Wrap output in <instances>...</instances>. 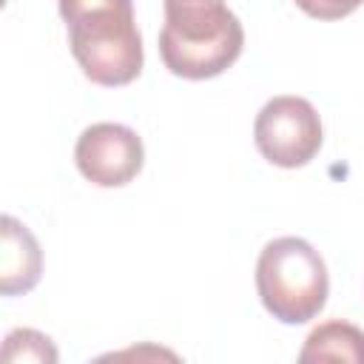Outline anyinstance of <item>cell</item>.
I'll use <instances>...</instances> for the list:
<instances>
[{
	"label": "cell",
	"instance_id": "cell-7",
	"mask_svg": "<svg viewBox=\"0 0 364 364\" xmlns=\"http://www.w3.org/2000/svg\"><path fill=\"white\" fill-rule=\"evenodd\" d=\"M301 364H318V361H347V364H364V330L333 318L310 330L299 350Z\"/></svg>",
	"mask_w": 364,
	"mask_h": 364
},
{
	"label": "cell",
	"instance_id": "cell-5",
	"mask_svg": "<svg viewBox=\"0 0 364 364\" xmlns=\"http://www.w3.org/2000/svg\"><path fill=\"white\" fill-rule=\"evenodd\" d=\"M77 171L97 188H122L145 165V148L134 128L122 122H94L74 145Z\"/></svg>",
	"mask_w": 364,
	"mask_h": 364
},
{
	"label": "cell",
	"instance_id": "cell-4",
	"mask_svg": "<svg viewBox=\"0 0 364 364\" xmlns=\"http://www.w3.org/2000/svg\"><path fill=\"white\" fill-rule=\"evenodd\" d=\"M256 151L276 168H304L324 142L321 117L310 100L296 94L273 97L253 122Z\"/></svg>",
	"mask_w": 364,
	"mask_h": 364
},
{
	"label": "cell",
	"instance_id": "cell-10",
	"mask_svg": "<svg viewBox=\"0 0 364 364\" xmlns=\"http://www.w3.org/2000/svg\"><path fill=\"white\" fill-rule=\"evenodd\" d=\"M165 3H225V0H165Z\"/></svg>",
	"mask_w": 364,
	"mask_h": 364
},
{
	"label": "cell",
	"instance_id": "cell-9",
	"mask_svg": "<svg viewBox=\"0 0 364 364\" xmlns=\"http://www.w3.org/2000/svg\"><path fill=\"white\" fill-rule=\"evenodd\" d=\"M307 17L316 20H341L353 14L364 0H293Z\"/></svg>",
	"mask_w": 364,
	"mask_h": 364
},
{
	"label": "cell",
	"instance_id": "cell-3",
	"mask_svg": "<svg viewBox=\"0 0 364 364\" xmlns=\"http://www.w3.org/2000/svg\"><path fill=\"white\" fill-rule=\"evenodd\" d=\"M256 290L273 318L282 324H304L327 304V264L307 239L279 236L267 242L256 259Z\"/></svg>",
	"mask_w": 364,
	"mask_h": 364
},
{
	"label": "cell",
	"instance_id": "cell-6",
	"mask_svg": "<svg viewBox=\"0 0 364 364\" xmlns=\"http://www.w3.org/2000/svg\"><path fill=\"white\" fill-rule=\"evenodd\" d=\"M3 250H0V293L23 296L37 287L43 276V250L34 233L14 216L0 219Z\"/></svg>",
	"mask_w": 364,
	"mask_h": 364
},
{
	"label": "cell",
	"instance_id": "cell-1",
	"mask_svg": "<svg viewBox=\"0 0 364 364\" xmlns=\"http://www.w3.org/2000/svg\"><path fill=\"white\" fill-rule=\"evenodd\" d=\"M68 46L82 74L105 88H119L142 74L145 51L134 0H57Z\"/></svg>",
	"mask_w": 364,
	"mask_h": 364
},
{
	"label": "cell",
	"instance_id": "cell-2",
	"mask_svg": "<svg viewBox=\"0 0 364 364\" xmlns=\"http://www.w3.org/2000/svg\"><path fill=\"white\" fill-rule=\"evenodd\" d=\"M245 48V28L225 3H165L159 57L173 77L210 80Z\"/></svg>",
	"mask_w": 364,
	"mask_h": 364
},
{
	"label": "cell",
	"instance_id": "cell-8",
	"mask_svg": "<svg viewBox=\"0 0 364 364\" xmlns=\"http://www.w3.org/2000/svg\"><path fill=\"white\" fill-rule=\"evenodd\" d=\"M57 347L51 344V338L40 330L31 327H17L6 336L3 341V361L6 364H20V361H34V364H54Z\"/></svg>",
	"mask_w": 364,
	"mask_h": 364
}]
</instances>
